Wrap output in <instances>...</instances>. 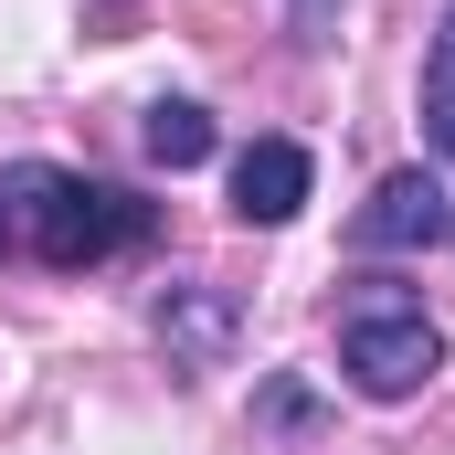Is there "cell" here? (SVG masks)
<instances>
[{
  "label": "cell",
  "mask_w": 455,
  "mask_h": 455,
  "mask_svg": "<svg viewBox=\"0 0 455 455\" xmlns=\"http://www.w3.org/2000/svg\"><path fill=\"white\" fill-rule=\"evenodd\" d=\"M148 202L85 180V170H53V159H11L0 170V265H53V275H85L148 243Z\"/></svg>",
  "instance_id": "obj_1"
},
{
  "label": "cell",
  "mask_w": 455,
  "mask_h": 455,
  "mask_svg": "<svg viewBox=\"0 0 455 455\" xmlns=\"http://www.w3.org/2000/svg\"><path fill=\"white\" fill-rule=\"evenodd\" d=\"M339 371L371 392V403H413V392L445 371V329L424 318V297L360 286V297L339 307Z\"/></svg>",
  "instance_id": "obj_2"
},
{
  "label": "cell",
  "mask_w": 455,
  "mask_h": 455,
  "mask_svg": "<svg viewBox=\"0 0 455 455\" xmlns=\"http://www.w3.org/2000/svg\"><path fill=\"white\" fill-rule=\"evenodd\" d=\"M435 233H455V202L435 170H392L371 202H360V223H349V243L360 254H424Z\"/></svg>",
  "instance_id": "obj_3"
},
{
  "label": "cell",
  "mask_w": 455,
  "mask_h": 455,
  "mask_svg": "<svg viewBox=\"0 0 455 455\" xmlns=\"http://www.w3.org/2000/svg\"><path fill=\"white\" fill-rule=\"evenodd\" d=\"M307 180H318V159L297 148V138H254L243 159H233V223H297L307 212Z\"/></svg>",
  "instance_id": "obj_4"
},
{
  "label": "cell",
  "mask_w": 455,
  "mask_h": 455,
  "mask_svg": "<svg viewBox=\"0 0 455 455\" xmlns=\"http://www.w3.org/2000/svg\"><path fill=\"white\" fill-rule=\"evenodd\" d=\"M223 339H233L223 286H170V297H159V349H170V371H212Z\"/></svg>",
  "instance_id": "obj_5"
},
{
  "label": "cell",
  "mask_w": 455,
  "mask_h": 455,
  "mask_svg": "<svg viewBox=\"0 0 455 455\" xmlns=\"http://www.w3.org/2000/svg\"><path fill=\"white\" fill-rule=\"evenodd\" d=\"M138 148H148L159 170H202V159H212V116L191 107V96H159V107L138 116Z\"/></svg>",
  "instance_id": "obj_6"
},
{
  "label": "cell",
  "mask_w": 455,
  "mask_h": 455,
  "mask_svg": "<svg viewBox=\"0 0 455 455\" xmlns=\"http://www.w3.org/2000/svg\"><path fill=\"white\" fill-rule=\"evenodd\" d=\"M424 138L455 159V0H445V21H435V53H424Z\"/></svg>",
  "instance_id": "obj_7"
},
{
  "label": "cell",
  "mask_w": 455,
  "mask_h": 455,
  "mask_svg": "<svg viewBox=\"0 0 455 455\" xmlns=\"http://www.w3.org/2000/svg\"><path fill=\"white\" fill-rule=\"evenodd\" d=\"M254 424H318V403H307V381H265V403H254Z\"/></svg>",
  "instance_id": "obj_8"
},
{
  "label": "cell",
  "mask_w": 455,
  "mask_h": 455,
  "mask_svg": "<svg viewBox=\"0 0 455 455\" xmlns=\"http://www.w3.org/2000/svg\"><path fill=\"white\" fill-rule=\"evenodd\" d=\"M339 11H349V0H286V21H297V43H339Z\"/></svg>",
  "instance_id": "obj_9"
}]
</instances>
